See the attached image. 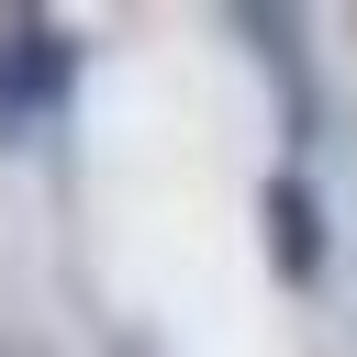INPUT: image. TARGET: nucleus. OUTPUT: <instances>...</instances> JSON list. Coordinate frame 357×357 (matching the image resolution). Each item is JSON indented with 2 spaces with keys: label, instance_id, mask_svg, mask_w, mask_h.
<instances>
[{
  "label": "nucleus",
  "instance_id": "2",
  "mask_svg": "<svg viewBox=\"0 0 357 357\" xmlns=\"http://www.w3.org/2000/svg\"><path fill=\"white\" fill-rule=\"evenodd\" d=\"M257 212H268V268L312 290V279H324V201H312V178H290V167H279Z\"/></svg>",
  "mask_w": 357,
  "mask_h": 357
},
{
  "label": "nucleus",
  "instance_id": "1",
  "mask_svg": "<svg viewBox=\"0 0 357 357\" xmlns=\"http://www.w3.org/2000/svg\"><path fill=\"white\" fill-rule=\"evenodd\" d=\"M78 78V45L56 22H0V112H56Z\"/></svg>",
  "mask_w": 357,
  "mask_h": 357
}]
</instances>
